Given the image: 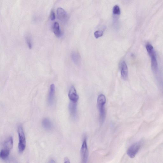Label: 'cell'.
Returning <instances> with one entry per match:
<instances>
[{
  "mask_svg": "<svg viewBox=\"0 0 163 163\" xmlns=\"http://www.w3.org/2000/svg\"><path fill=\"white\" fill-rule=\"evenodd\" d=\"M106 101V98L104 95L101 94L99 95L97 99V104L100 112V121L102 124L104 122L105 117V105Z\"/></svg>",
  "mask_w": 163,
  "mask_h": 163,
  "instance_id": "1",
  "label": "cell"
},
{
  "mask_svg": "<svg viewBox=\"0 0 163 163\" xmlns=\"http://www.w3.org/2000/svg\"><path fill=\"white\" fill-rule=\"evenodd\" d=\"M141 146V142H138L131 145L127 151V154L131 158H133L136 156Z\"/></svg>",
  "mask_w": 163,
  "mask_h": 163,
  "instance_id": "3",
  "label": "cell"
},
{
  "mask_svg": "<svg viewBox=\"0 0 163 163\" xmlns=\"http://www.w3.org/2000/svg\"><path fill=\"white\" fill-rule=\"evenodd\" d=\"M25 39L28 47L30 49H31L32 47V41L30 35L29 34L26 35Z\"/></svg>",
  "mask_w": 163,
  "mask_h": 163,
  "instance_id": "16",
  "label": "cell"
},
{
  "mask_svg": "<svg viewBox=\"0 0 163 163\" xmlns=\"http://www.w3.org/2000/svg\"><path fill=\"white\" fill-rule=\"evenodd\" d=\"M82 161L83 163L87 162L88 156V152L86 141V138L84 139L81 149Z\"/></svg>",
  "mask_w": 163,
  "mask_h": 163,
  "instance_id": "4",
  "label": "cell"
},
{
  "mask_svg": "<svg viewBox=\"0 0 163 163\" xmlns=\"http://www.w3.org/2000/svg\"><path fill=\"white\" fill-rule=\"evenodd\" d=\"M42 124L46 130H51L52 128V124L51 120L48 118H45L42 120Z\"/></svg>",
  "mask_w": 163,
  "mask_h": 163,
  "instance_id": "13",
  "label": "cell"
},
{
  "mask_svg": "<svg viewBox=\"0 0 163 163\" xmlns=\"http://www.w3.org/2000/svg\"><path fill=\"white\" fill-rule=\"evenodd\" d=\"M56 19L55 14L54 12L52 11L51 14V20H54Z\"/></svg>",
  "mask_w": 163,
  "mask_h": 163,
  "instance_id": "19",
  "label": "cell"
},
{
  "mask_svg": "<svg viewBox=\"0 0 163 163\" xmlns=\"http://www.w3.org/2000/svg\"><path fill=\"white\" fill-rule=\"evenodd\" d=\"M65 163H69L70 162V160L68 158H65Z\"/></svg>",
  "mask_w": 163,
  "mask_h": 163,
  "instance_id": "20",
  "label": "cell"
},
{
  "mask_svg": "<svg viewBox=\"0 0 163 163\" xmlns=\"http://www.w3.org/2000/svg\"><path fill=\"white\" fill-rule=\"evenodd\" d=\"M103 35V32L101 30L97 31L95 32L94 35L96 39L102 37Z\"/></svg>",
  "mask_w": 163,
  "mask_h": 163,
  "instance_id": "18",
  "label": "cell"
},
{
  "mask_svg": "<svg viewBox=\"0 0 163 163\" xmlns=\"http://www.w3.org/2000/svg\"><path fill=\"white\" fill-rule=\"evenodd\" d=\"M77 102L71 101L69 105V110L70 115L74 118H76L77 112Z\"/></svg>",
  "mask_w": 163,
  "mask_h": 163,
  "instance_id": "11",
  "label": "cell"
},
{
  "mask_svg": "<svg viewBox=\"0 0 163 163\" xmlns=\"http://www.w3.org/2000/svg\"><path fill=\"white\" fill-rule=\"evenodd\" d=\"M10 151L9 150L3 149L0 153V157L3 160H5L8 157Z\"/></svg>",
  "mask_w": 163,
  "mask_h": 163,
  "instance_id": "15",
  "label": "cell"
},
{
  "mask_svg": "<svg viewBox=\"0 0 163 163\" xmlns=\"http://www.w3.org/2000/svg\"><path fill=\"white\" fill-rule=\"evenodd\" d=\"M113 13L115 15H120V11L119 6L116 5L113 7Z\"/></svg>",
  "mask_w": 163,
  "mask_h": 163,
  "instance_id": "17",
  "label": "cell"
},
{
  "mask_svg": "<svg viewBox=\"0 0 163 163\" xmlns=\"http://www.w3.org/2000/svg\"><path fill=\"white\" fill-rule=\"evenodd\" d=\"M71 58L72 61L77 66L80 65L81 63V58L78 52L74 51L72 53Z\"/></svg>",
  "mask_w": 163,
  "mask_h": 163,
  "instance_id": "12",
  "label": "cell"
},
{
  "mask_svg": "<svg viewBox=\"0 0 163 163\" xmlns=\"http://www.w3.org/2000/svg\"><path fill=\"white\" fill-rule=\"evenodd\" d=\"M53 30L56 37H59L61 36L62 32L60 29L59 24L58 22L54 23L53 26Z\"/></svg>",
  "mask_w": 163,
  "mask_h": 163,
  "instance_id": "14",
  "label": "cell"
},
{
  "mask_svg": "<svg viewBox=\"0 0 163 163\" xmlns=\"http://www.w3.org/2000/svg\"><path fill=\"white\" fill-rule=\"evenodd\" d=\"M18 133L19 137L18 149L20 153H22L25 150L26 140L23 127L21 125L18 127Z\"/></svg>",
  "mask_w": 163,
  "mask_h": 163,
  "instance_id": "2",
  "label": "cell"
},
{
  "mask_svg": "<svg viewBox=\"0 0 163 163\" xmlns=\"http://www.w3.org/2000/svg\"><path fill=\"white\" fill-rule=\"evenodd\" d=\"M151 59V64L152 70L155 73H157L158 69V64L155 53L150 55Z\"/></svg>",
  "mask_w": 163,
  "mask_h": 163,
  "instance_id": "9",
  "label": "cell"
},
{
  "mask_svg": "<svg viewBox=\"0 0 163 163\" xmlns=\"http://www.w3.org/2000/svg\"><path fill=\"white\" fill-rule=\"evenodd\" d=\"M55 93V86L54 84L51 85L48 96V101L49 105H51L54 103Z\"/></svg>",
  "mask_w": 163,
  "mask_h": 163,
  "instance_id": "8",
  "label": "cell"
},
{
  "mask_svg": "<svg viewBox=\"0 0 163 163\" xmlns=\"http://www.w3.org/2000/svg\"><path fill=\"white\" fill-rule=\"evenodd\" d=\"M68 96L71 101L77 102L79 100V96L77 95L76 89L73 86L70 87L69 91Z\"/></svg>",
  "mask_w": 163,
  "mask_h": 163,
  "instance_id": "6",
  "label": "cell"
},
{
  "mask_svg": "<svg viewBox=\"0 0 163 163\" xmlns=\"http://www.w3.org/2000/svg\"><path fill=\"white\" fill-rule=\"evenodd\" d=\"M121 75L122 78L126 80L128 78V67L125 61H122L121 64Z\"/></svg>",
  "mask_w": 163,
  "mask_h": 163,
  "instance_id": "7",
  "label": "cell"
},
{
  "mask_svg": "<svg viewBox=\"0 0 163 163\" xmlns=\"http://www.w3.org/2000/svg\"><path fill=\"white\" fill-rule=\"evenodd\" d=\"M4 148V149L9 151L11 150L13 146V141L11 136L8 137L4 142L3 144Z\"/></svg>",
  "mask_w": 163,
  "mask_h": 163,
  "instance_id": "10",
  "label": "cell"
},
{
  "mask_svg": "<svg viewBox=\"0 0 163 163\" xmlns=\"http://www.w3.org/2000/svg\"><path fill=\"white\" fill-rule=\"evenodd\" d=\"M57 15L58 19L63 22H65L68 19V15L65 10L62 8H58L57 10Z\"/></svg>",
  "mask_w": 163,
  "mask_h": 163,
  "instance_id": "5",
  "label": "cell"
}]
</instances>
